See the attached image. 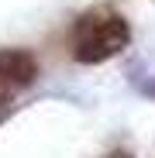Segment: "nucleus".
Instances as JSON below:
<instances>
[{"label": "nucleus", "mask_w": 155, "mask_h": 158, "mask_svg": "<svg viewBox=\"0 0 155 158\" xmlns=\"http://www.w3.org/2000/svg\"><path fill=\"white\" fill-rule=\"evenodd\" d=\"M131 45V28L114 7H90L69 28V55L80 65H100L117 59Z\"/></svg>", "instance_id": "f257e3e1"}, {"label": "nucleus", "mask_w": 155, "mask_h": 158, "mask_svg": "<svg viewBox=\"0 0 155 158\" xmlns=\"http://www.w3.org/2000/svg\"><path fill=\"white\" fill-rule=\"evenodd\" d=\"M38 79V62L24 48H0V120L11 114L17 96Z\"/></svg>", "instance_id": "f03ea898"}]
</instances>
